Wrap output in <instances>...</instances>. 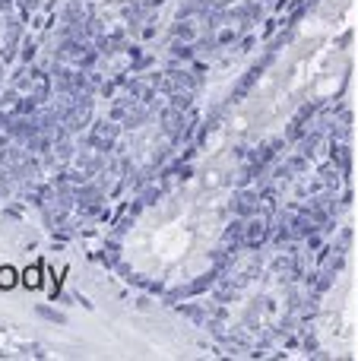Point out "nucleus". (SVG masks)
Here are the masks:
<instances>
[{
	"instance_id": "nucleus-1",
	"label": "nucleus",
	"mask_w": 358,
	"mask_h": 361,
	"mask_svg": "<svg viewBox=\"0 0 358 361\" xmlns=\"http://www.w3.org/2000/svg\"><path fill=\"white\" fill-rule=\"evenodd\" d=\"M13 282H16V269L0 267V288H13Z\"/></svg>"
},
{
	"instance_id": "nucleus-2",
	"label": "nucleus",
	"mask_w": 358,
	"mask_h": 361,
	"mask_svg": "<svg viewBox=\"0 0 358 361\" xmlns=\"http://www.w3.org/2000/svg\"><path fill=\"white\" fill-rule=\"evenodd\" d=\"M23 282H25V286H32V288H35V286H38V267H32V269H25V276H23Z\"/></svg>"
}]
</instances>
